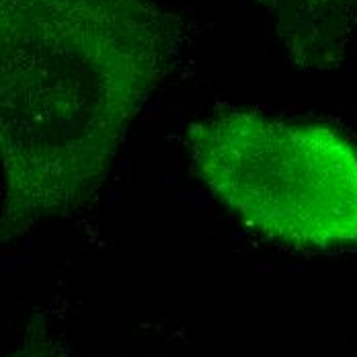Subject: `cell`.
<instances>
[{
    "label": "cell",
    "mask_w": 357,
    "mask_h": 357,
    "mask_svg": "<svg viewBox=\"0 0 357 357\" xmlns=\"http://www.w3.org/2000/svg\"><path fill=\"white\" fill-rule=\"evenodd\" d=\"M185 140L195 177L257 234L300 250L357 247V148L341 132L222 109Z\"/></svg>",
    "instance_id": "cell-2"
},
{
    "label": "cell",
    "mask_w": 357,
    "mask_h": 357,
    "mask_svg": "<svg viewBox=\"0 0 357 357\" xmlns=\"http://www.w3.org/2000/svg\"><path fill=\"white\" fill-rule=\"evenodd\" d=\"M275 15L278 33L294 58L319 64L321 52L339 45L356 19L357 0H263Z\"/></svg>",
    "instance_id": "cell-3"
},
{
    "label": "cell",
    "mask_w": 357,
    "mask_h": 357,
    "mask_svg": "<svg viewBox=\"0 0 357 357\" xmlns=\"http://www.w3.org/2000/svg\"><path fill=\"white\" fill-rule=\"evenodd\" d=\"M183 41L154 0H0L2 236L99 191Z\"/></svg>",
    "instance_id": "cell-1"
}]
</instances>
